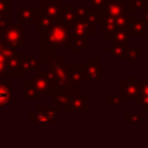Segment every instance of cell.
<instances>
[{"mask_svg":"<svg viewBox=\"0 0 148 148\" xmlns=\"http://www.w3.org/2000/svg\"><path fill=\"white\" fill-rule=\"evenodd\" d=\"M126 10V4L123 0H107L104 8L101 10L100 17L109 16V17H118Z\"/></svg>","mask_w":148,"mask_h":148,"instance_id":"3","label":"cell"},{"mask_svg":"<svg viewBox=\"0 0 148 148\" xmlns=\"http://www.w3.org/2000/svg\"><path fill=\"white\" fill-rule=\"evenodd\" d=\"M75 12H77V16H78V20H86L88 13H90V9L86 7H83V5H77Z\"/></svg>","mask_w":148,"mask_h":148,"instance_id":"17","label":"cell"},{"mask_svg":"<svg viewBox=\"0 0 148 148\" xmlns=\"http://www.w3.org/2000/svg\"><path fill=\"white\" fill-rule=\"evenodd\" d=\"M148 5V0H131L129 5H126V9L129 12H135V10H142Z\"/></svg>","mask_w":148,"mask_h":148,"instance_id":"14","label":"cell"},{"mask_svg":"<svg viewBox=\"0 0 148 148\" xmlns=\"http://www.w3.org/2000/svg\"><path fill=\"white\" fill-rule=\"evenodd\" d=\"M117 23H116L114 17H109V16H104L101 17V34L103 35H110L117 30Z\"/></svg>","mask_w":148,"mask_h":148,"instance_id":"9","label":"cell"},{"mask_svg":"<svg viewBox=\"0 0 148 148\" xmlns=\"http://www.w3.org/2000/svg\"><path fill=\"white\" fill-rule=\"evenodd\" d=\"M36 9L31 5H20L18 7V21L20 23H33L36 18Z\"/></svg>","mask_w":148,"mask_h":148,"instance_id":"7","label":"cell"},{"mask_svg":"<svg viewBox=\"0 0 148 148\" xmlns=\"http://www.w3.org/2000/svg\"><path fill=\"white\" fill-rule=\"evenodd\" d=\"M56 22V21L53 20V18L51 17H47V16H44L42 12H38L36 13V18H35V26L36 29H40V30H47L48 27H51L53 23Z\"/></svg>","mask_w":148,"mask_h":148,"instance_id":"11","label":"cell"},{"mask_svg":"<svg viewBox=\"0 0 148 148\" xmlns=\"http://www.w3.org/2000/svg\"><path fill=\"white\" fill-rule=\"evenodd\" d=\"M100 20H101V18H100V16L97 14V13H95V12H91V10H90L88 16H87V18H86V21H88V22L92 23V25H96Z\"/></svg>","mask_w":148,"mask_h":148,"instance_id":"18","label":"cell"},{"mask_svg":"<svg viewBox=\"0 0 148 148\" xmlns=\"http://www.w3.org/2000/svg\"><path fill=\"white\" fill-rule=\"evenodd\" d=\"M0 16L7 22L10 21V17H12V1L10 0H0Z\"/></svg>","mask_w":148,"mask_h":148,"instance_id":"12","label":"cell"},{"mask_svg":"<svg viewBox=\"0 0 148 148\" xmlns=\"http://www.w3.org/2000/svg\"><path fill=\"white\" fill-rule=\"evenodd\" d=\"M10 95H12L10 84H0V105L8 104L10 100Z\"/></svg>","mask_w":148,"mask_h":148,"instance_id":"13","label":"cell"},{"mask_svg":"<svg viewBox=\"0 0 148 148\" xmlns=\"http://www.w3.org/2000/svg\"><path fill=\"white\" fill-rule=\"evenodd\" d=\"M108 40L113 42L114 44H129V33L122 29H117L114 33L107 36Z\"/></svg>","mask_w":148,"mask_h":148,"instance_id":"10","label":"cell"},{"mask_svg":"<svg viewBox=\"0 0 148 148\" xmlns=\"http://www.w3.org/2000/svg\"><path fill=\"white\" fill-rule=\"evenodd\" d=\"M90 1H91V5H90L88 9L91 10V12L97 13L99 16L101 14V10H103V8H104L105 3H107V0H90Z\"/></svg>","mask_w":148,"mask_h":148,"instance_id":"16","label":"cell"},{"mask_svg":"<svg viewBox=\"0 0 148 148\" xmlns=\"http://www.w3.org/2000/svg\"><path fill=\"white\" fill-rule=\"evenodd\" d=\"M94 26L86 20H78L72 26V35L73 36H88L94 34Z\"/></svg>","mask_w":148,"mask_h":148,"instance_id":"6","label":"cell"},{"mask_svg":"<svg viewBox=\"0 0 148 148\" xmlns=\"http://www.w3.org/2000/svg\"><path fill=\"white\" fill-rule=\"evenodd\" d=\"M142 14H143V17H142V18H144V20L148 22V5L146 8H143V9H142Z\"/></svg>","mask_w":148,"mask_h":148,"instance_id":"19","label":"cell"},{"mask_svg":"<svg viewBox=\"0 0 148 148\" xmlns=\"http://www.w3.org/2000/svg\"><path fill=\"white\" fill-rule=\"evenodd\" d=\"M57 22H61L64 25L72 27L74 23L78 21V16H77L75 12V7H72V5H65V7H60L59 14H57L56 18Z\"/></svg>","mask_w":148,"mask_h":148,"instance_id":"4","label":"cell"},{"mask_svg":"<svg viewBox=\"0 0 148 148\" xmlns=\"http://www.w3.org/2000/svg\"><path fill=\"white\" fill-rule=\"evenodd\" d=\"M40 5H42V13L51 18L57 17L60 7H61L59 0H42Z\"/></svg>","mask_w":148,"mask_h":148,"instance_id":"8","label":"cell"},{"mask_svg":"<svg viewBox=\"0 0 148 148\" xmlns=\"http://www.w3.org/2000/svg\"><path fill=\"white\" fill-rule=\"evenodd\" d=\"M1 33V39L9 47H21L23 46V26L22 23H14V25L4 26L0 30Z\"/></svg>","mask_w":148,"mask_h":148,"instance_id":"2","label":"cell"},{"mask_svg":"<svg viewBox=\"0 0 148 148\" xmlns=\"http://www.w3.org/2000/svg\"><path fill=\"white\" fill-rule=\"evenodd\" d=\"M69 29H70L69 26L56 21L51 27H48L47 30H43L42 39H43L44 44L47 47H49V48L66 44L69 42L70 36H72V33H70Z\"/></svg>","mask_w":148,"mask_h":148,"instance_id":"1","label":"cell"},{"mask_svg":"<svg viewBox=\"0 0 148 148\" xmlns=\"http://www.w3.org/2000/svg\"><path fill=\"white\" fill-rule=\"evenodd\" d=\"M129 34H138V35H146L147 30V21L142 17H130L126 27Z\"/></svg>","mask_w":148,"mask_h":148,"instance_id":"5","label":"cell"},{"mask_svg":"<svg viewBox=\"0 0 148 148\" xmlns=\"http://www.w3.org/2000/svg\"><path fill=\"white\" fill-rule=\"evenodd\" d=\"M130 13L131 12H129V10L126 9L122 14H120L118 17H116V23H117V27L118 29L126 30V27H127V22H129V18H130Z\"/></svg>","mask_w":148,"mask_h":148,"instance_id":"15","label":"cell"}]
</instances>
